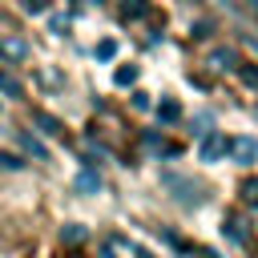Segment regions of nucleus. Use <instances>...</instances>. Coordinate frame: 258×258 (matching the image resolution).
<instances>
[{
  "instance_id": "1",
  "label": "nucleus",
  "mask_w": 258,
  "mask_h": 258,
  "mask_svg": "<svg viewBox=\"0 0 258 258\" xmlns=\"http://www.w3.org/2000/svg\"><path fill=\"white\" fill-rule=\"evenodd\" d=\"M161 181H165V189H169V198L173 202H181L185 210H198L206 198H210V189L194 177V173H181V169H165L161 173Z\"/></svg>"
},
{
  "instance_id": "15",
  "label": "nucleus",
  "mask_w": 258,
  "mask_h": 258,
  "mask_svg": "<svg viewBox=\"0 0 258 258\" xmlns=\"http://www.w3.org/2000/svg\"><path fill=\"white\" fill-rule=\"evenodd\" d=\"M177 113H181V109H177L173 101H165V105H161V121H177Z\"/></svg>"
},
{
  "instance_id": "2",
  "label": "nucleus",
  "mask_w": 258,
  "mask_h": 258,
  "mask_svg": "<svg viewBox=\"0 0 258 258\" xmlns=\"http://www.w3.org/2000/svg\"><path fill=\"white\" fill-rule=\"evenodd\" d=\"M226 153H230V141H226L222 133H210V137L202 141V157H206V161H222Z\"/></svg>"
},
{
  "instance_id": "14",
  "label": "nucleus",
  "mask_w": 258,
  "mask_h": 258,
  "mask_svg": "<svg viewBox=\"0 0 258 258\" xmlns=\"http://www.w3.org/2000/svg\"><path fill=\"white\" fill-rule=\"evenodd\" d=\"M113 52H117V44H113V40H101V44H97V56H101V60H109Z\"/></svg>"
},
{
  "instance_id": "21",
  "label": "nucleus",
  "mask_w": 258,
  "mask_h": 258,
  "mask_svg": "<svg viewBox=\"0 0 258 258\" xmlns=\"http://www.w3.org/2000/svg\"><path fill=\"white\" fill-rule=\"evenodd\" d=\"M189 4H198V0H189Z\"/></svg>"
},
{
  "instance_id": "19",
  "label": "nucleus",
  "mask_w": 258,
  "mask_h": 258,
  "mask_svg": "<svg viewBox=\"0 0 258 258\" xmlns=\"http://www.w3.org/2000/svg\"><path fill=\"white\" fill-rule=\"evenodd\" d=\"M250 8H254V12H258V0H250Z\"/></svg>"
},
{
  "instance_id": "12",
  "label": "nucleus",
  "mask_w": 258,
  "mask_h": 258,
  "mask_svg": "<svg viewBox=\"0 0 258 258\" xmlns=\"http://www.w3.org/2000/svg\"><path fill=\"white\" fill-rule=\"evenodd\" d=\"M242 194H246V202H250V206H258V177H250V181L242 185Z\"/></svg>"
},
{
  "instance_id": "4",
  "label": "nucleus",
  "mask_w": 258,
  "mask_h": 258,
  "mask_svg": "<svg viewBox=\"0 0 258 258\" xmlns=\"http://www.w3.org/2000/svg\"><path fill=\"white\" fill-rule=\"evenodd\" d=\"M226 238H230V242H238V246H246V242H250L246 222H242V218H226Z\"/></svg>"
},
{
  "instance_id": "8",
  "label": "nucleus",
  "mask_w": 258,
  "mask_h": 258,
  "mask_svg": "<svg viewBox=\"0 0 258 258\" xmlns=\"http://www.w3.org/2000/svg\"><path fill=\"white\" fill-rule=\"evenodd\" d=\"M133 81H137V64H121L113 73V85H133Z\"/></svg>"
},
{
  "instance_id": "18",
  "label": "nucleus",
  "mask_w": 258,
  "mask_h": 258,
  "mask_svg": "<svg viewBox=\"0 0 258 258\" xmlns=\"http://www.w3.org/2000/svg\"><path fill=\"white\" fill-rule=\"evenodd\" d=\"M137 258H157V254H149V250H137Z\"/></svg>"
},
{
  "instance_id": "5",
  "label": "nucleus",
  "mask_w": 258,
  "mask_h": 258,
  "mask_svg": "<svg viewBox=\"0 0 258 258\" xmlns=\"http://www.w3.org/2000/svg\"><path fill=\"white\" fill-rule=\"evenodd\" d=\"M77 189H81V194H97V189H101L97 169H81V173H77Z\"/></svg>"
},
{
  "instance_id": "3",
  "label": "nucleus",
  "mask_w": 258,
  "mask_h": 258,
  "mask_svg": "<svg viewBox=\"0 0 258 258\" xmlns=\"http://www.w3.org/2000/svg\"><path fill=\"white\" fill-rule=\"evenodd\" d=\"M230 149H234L238 165H254V157H258V141H254V137H238Z\"/></svg>"
},
{
  "instance_id": "13",
  "label": "nucleus",
  "mask_w": 258,
  "mask_h": 258,
  "mask_svg": "<svg viewBox=\"0 0 258 258\" xmlns=\"http://www.w3.org/2000/svg\"><path fill=\"white\" fill-rule=\"evenodd\" d=\"M4 52H8V56H24V40H16V36L4 40Z\"/></svg>"
},
{
  "instance_id": "11",
  "label": "nucleus",
  "mask_w": 258,
  "mask_h": 258,
  "mask_svg": "<svg viewBox=\"0 0 258 258\" xmlns=\"http://www.w3.org/2000/svg\"><path fill=\"white\" fill-rule=\"evenodd\" d=\"M238 77H242L250 89H258V69H254V64H246V60H242V64H238Z\"/></svg>"
},
{
  "instance_id": "7",
  "label": "nucleus",
  "mask_w": 258,
  "mask_h": 258,
  "mask_svg": "<svg viewBox=\"0 0 258 258\" xmlns=\"http://www.w3.org/2000/svg\"><path fill=\"white\" fill-rule=\"evenodd\" d=\"M210 60H218L222 69H238V64H242V60H238V52H230V48H214V52H210Z\"/></svg>"
},
{
  "instance_id": "6",
  "label": "nucleus",
  "mask_w": 258,
  "mask_h": 258,
  "mask_svg": "<svg viewBox=\"0 0 258 258\" xmlns=\"http://www.w3.org/2000/svg\"><path fill=\"white\" fill-rule=\"evenodd\" d=\"M85 238H89V230L77 226V222H69V226L60 230V242H69V246H77V242H85Z\"/></svg>"
},
{
  "instance_id": "10",
  "label": "nucleus",
  "mask_w": 258,
  "mask_h": 258,
  "mask_svg": "<svg viewBox=\"0 0 258 258\" xmlns=\"http://www.w3.org/2000/svg\"><path fill=\"white\" fill-rule=\"evenodd\" d=\"M20 145H24L28 153H36V157H48V149H44V145H40L36 137H28V133H20Z\"/></svg>"
},
{
  "instance_id": "20",
  "label": "nucleus",
  "mask_w": 258,
  "mask_h": 258,
  "mask_svg": "<svg viewBox=\"0 0 258 258\" xmlns=\"http://www.w3.org/2000/svg\"><path fill=\"white\" fill-rule=\"evenodd\" d=\"M202 258H218V254H202Z\"/></svg>"
},
{
  "instance_id": "16",
  "label": "nucleus",
  "mask_w": 258,
  "mask_h": 258,
  "mask_svg": "<svg viewBox=\"0 0 258 258\" xmlns=\"http://www.w3.org/2000/svg\"><path fill=\"white\" fill-rule=\"evenodd\" d=\"M0 89H4V93H12V97H16V93H20V85H16V81H12V77H8V73H0Z\"/></svg>"
},
{
  "instance_id": "17",
  "label": "nucleus",
  "mask_w": 258,
  "mask_h": 258,
  "mask_svg": "<svg viewBox=\"0 0 258 258\" xmlns=\"http://www.w3.org/2000/svg\"><path fill=\"white\" fill-rule=\"evenodd\" d=\"M0 165H4V169H20L24 161H20V157H12V153H0Z\"/></svg>"
},
{
  "instance_id": "9",
  "label": "nucleus",
  "mask_w": 258,
  "mask_h": 258,
  "mask_svg": "<svg viewBox=\"0 0 258 258\" xmlns=\"http://www.w3.org/2000/svg\"><path fill=\"white\" fill-rule=\"evenodd\" d=\"M145 8H149L145 0H125V4H121V16H125V20H133V16H141Z\"/></svg>"
}]
</instances>
